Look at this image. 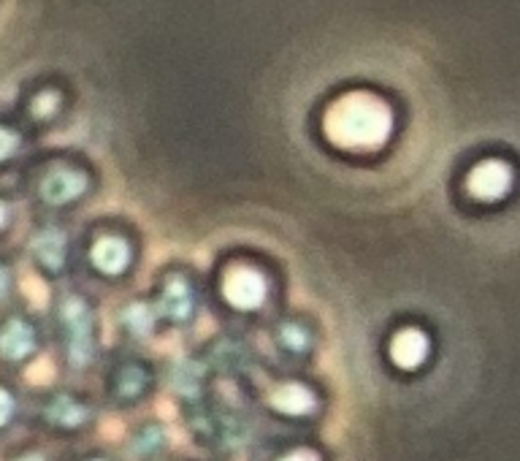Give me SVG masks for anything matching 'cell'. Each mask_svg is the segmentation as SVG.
<instances>
[{"mask_svg": "<svg viewBox=\"0 0 520 461\" xmlns=\"http://www.w3.org/2000/svg\"><path fill=\"white\" fill-rule=\"evenodd\" d=\"M207 315L225 332L263 337L290 306V274L279 255L252 242H234L204 269Z\"/></svg>", "mask_w": 520, "mask_h": 461, "instance_id": "6da1fadb", "label": "cell"}, {"mask_svg": "<svg viewBox=\"0 0 520 461\" xmlns=\"http://www.w3.org/2000/svg\"><path fill=\"white\" fill-rule=\"evenodd\" d=\"M242 394L263 429L320 431L333 410V388L320 372L277 367L269 356L247 377Z\"/></svg>", "mask_w": 520, "mask_h": 461, "instance_id": "7a4b0ae2", "label": "cell"}, {"mask_svg": "<svg viewBox=\"0 0 520 461\" xmlns=\"http://www.w3.org/2000/svg\"><path fill=\"white\" fill-rule=\"evenodd\" d=\"M173 407H177V418L190 448L209 458L239 461L263 431L260 418L255 415L239 386L217 383L207 394Z\"/></svg>", "mask_w": 520, "mask_h": 461, "instance_id": "3957f363", "label": "cell"}, {"mask_svg": "<svg viewBox=\"0 0 520 461\" xmlns=\"http://www.w3.org/2000/svg\"><path fill=\"white\" fill-rule=\"evenodd\" d=\"M146 261V239L141 226L122 212L90 217L76 234V269L84 285L109 293H128Z\"/></svg>", "mask_w": 520, "mask_h": 461, "instance_id": "277c9868", "label": "cell"}, {"mask_svg": "<svg viewBox=\"0 0 520 461\" xmlns=\"http://www.w3.org/2000/svg\"><path fill=\"white\" fill-rule=\"evenodd\" d=\"M52 332L60 364L71 377L98 375L111 342H106V315L101 296L84 282H66L52 298Z\"/></svg>", "mask_w": 520, "mask_h": 461, "instance_id": "5b68a950", "label": "cell"}, {"mask_svg": "<svg viewBox=\"0 0 520 461\" xmlns=\"http://www.w3.org/2000/svg\"><path fill=\"white\" fill-rule=\"evenodd\" d=\"M98 396L109 415H141L163 394L165 361L152 348H130L111 342L98 367Z\"/></svg>", "mask_w": 520, "mask_h": 461, "instance_id": "8992f818", "label": "cell"}, {"mask_svg": "<svg viewBox=\"0 0 520 461\" xmlns=\"http://www.w3.org/2000/svg\"><path fill=\"white\" fill-rule=\"evenodd\" d=\"M144 293L154 310L163 340L193 334L207 315L204 269L188 258H168L157 263Z\"/></svg>", "mask_w": 520, "mask_h": 461, "instance_id": "52a82bcc", "label": "cell"}, {"mask_svg": "<svg viewBox=\"0 0 520 461\" xmlns=\"http://www.w3.org/2000/svg\"><path fill=\"white\" fill-rule=\"evenodd\" d=\"M260 345L277 367L287 369H314L325 348L322 321L306 306H287V310L263 332Z\"/></svg>", "mask_w": 520, "mask_h": 461, "instance_id": "ba28073f", "label": "cell"}, {"mask_svg": "<svg viewBox=\"0 0 520 461\" xmlns=\"http://www.w3.org/2000/svg\"><path fill=\"white\" fill-rule=\"evenodd\" d=\"M106 415L98 391L87 386H60L41 394L36 421L60 439H87Z\"/></svg>", "mask_w": 520, "mask_h": 461, "instance_id": "9c48e42d", "label": "cell"}, {"mask_svg": "<svg viewBox=\"0 0 520 461\" xmlns=\"http://www.w3.org/2000/svg\"><path fill=\"white\" fill-rule=\"evenodd\" d=\"M101 188L98 172L84 161H63L44 169L36 180V201L55 220L87 207Z\"/></svg>", "mask_w": 520, "mask_h": 461, "instance_id": "30bf717a", "label": "cell"}, {"mask_svg": "<svg viewBox=\"0 0 520 461\" xmlns=\"http://www.w3.org/2000/svg\"><path fill=\"white\" fill-rule=\"evenodd\" d=\"M393 128L391 109L377 98L356 95L341 101L328 117V136L347 149H377Z\"/></svg>", "mask_w": 520, "mask_h": 461, "instance_id": "8fae6325", "label": "cell"}, {"mask_svg": "<svg viewBox=\"0 0 520 461\" xmlns=\"http://www.w3.org/2000/svg\"><path fill=\"white\" fill-rule=\"evenodd\" d=\"M242 461H336V453L320 431L263 429Z\"/></svg>", "mask_w": 520, "mask_h": 461, "instance_id": "7c38bea8", "label": "cell"}, {"mask_svg": "<svg viewBox=\"0 0 520 461\" xmlns=\"http://www.w3.org/2000/svg\"><path fill=\"white\" fill-rule=\"evenodd\" d=\"M31 258L41 277L68 279L76 269V234L63 220H44L28 239Z\"/></svg>", "mask_w": 520, "mask_h": 461, "instance_id": "4fadbf2b", "label": "cell"}, {"mask_svg": "<svg viewBox=\"0 0 520 461\" xmlns=\"http://www.w3.org/2000/svg\"><path fill=\"white\" fill-rule=\"evenodd\" d=\"M109 329L114 332V342L130 348H152L163 340L144 288H133L117 298L114 310L109 313Z\"/></svg>", "mask_w": 520, "mask_h": 461, "instance_id": "5bb4252c", "label": "cell"}, {"mask_svg": "<svg viewBox=\"0 0 520 461\" xmlns=\"http://www.w3.org/2000/svg\"><path fill=\"white\" fill-rule=\"evenodd\" d=\"M125 461H163L177 450L173 426L157 412H141L128 418L122 439L117 445Z\"/></svg>", "mask_w": 520, "mask_h": 461, "instance_id": "9a60e30c", "label": "cell"}, {"mask_svg": "<svg viewBox=\"0 0 520 461\" xmlns=\"http://www.w3.org/2000/svg\"><path fill=\"white\" fill-rule=\"evenodd\" d=\"M434 353V340L426 329L415 324L393 326L388 329L383 340V356L391 372L396 375H415L420 372Z\"/></svg>", "mask_w": 520, "mask_h": 461, "instance_id": "2e32d148", "label": "cell"}, {"mask_svg": "<svg viewBox=\"0 0 520 461\" xmlns=\"http://www.w3.org/2000/svg\"><path fill=\"white\" fill-rule=\"evenodd\" d=\"M41 350H44V332L31 315L14 313L0 324V361L31 364Z\"/></svg>", "mask_w": 520, "mask_h": 461, "instance_id": "e0dca14e", "label": "cell"}, {"mask_svg": "<svg viewBox=\"0 0 520 461\" xmlns=\"http://www.w3.org/2000/svg\"><path fill=\"white\" fill-rule=\"evenodd\" d=\"M512 185H515V172L509 164L504 161H482L477 164L469 177H466V193L480 201V204H496V201H504L509 193H512Z\"/></svg>", "mask_w": 520, "mask_h": 461, "instance_id": "ac0fdd59", "label": "cell"}, {"mask_svg": "<svg viewBox=\"0 0 520 461\" xmlns=\"http://www.w3.org/2000/svg\"><path fill=\"white\" fill-rule=\"evenodd\" d=\"M66 461H125L117 445H84L74 450Z\"/></svg>", "mask_w": 520, "mask_h": 461, "instance_id": "d6986e66", "label": "cell"}, {"mask_svg": "<svg viewBox=\"0 0 520 461\" xmlns=\"http://www.w3.org/2000/svg\"><path fill=\"white\" fill-rule=\"evenodd\" d=\"M20 415V396L6 386L0 383V431L9 429Z\"/></svg>", "mask_w": 520, "mask_h": 461, "instance_id": "ffe728a7", "label": "cell"}, {"mask_svg": "<svg viewBox=\"0 0 520 461\" xmlns=\"http://www.w3.org/2000/svg\"><path fill=\"white\" fill-rule=\"evenodd\" d=\"M17 149H20L17 133H12V130H6V128H0V164L9 161L12 155H17Z\"/></svg>", "mask_w": 520, "mask_h": 461, "instance_id": "44dd1931", "label": "cell"}, {"mask_svg": "<svg viewBox=\"0 0 520 461\" xmlns=\"http://www.w3.org/2000/svg\"><path fill=\"white\" fill-rule=\"evenodd\" d=\"M12 290H14V271L6 261H0V301L9 298Z\"/></svg>", "mask_w": 520, "mask_h": 461, "instance_id": "7402d4cb", "label": "cell"}, {"mask_svg": "<svg viewBox=\"0 0 520 461\" xmlns=\"http://www.w3.org/2000/svg\"><path fill=\"white\" fill-rule=\"evenodd\" d=\"M163 461H220V458H209V456H204V453H196V450H190V453H180V450H173L168 458H163Z\"/></svg>", "mask_w": 520, "mask_h": 461, "instance_id": "603a6c76", "label": "cell"}, {"mask_svg": "<svg viewBox=\"0 0 520 461\" xmlns=\"http://www.w3.org/2000/svg\"><path fill=\"white\" fill-rule=\"evenodd\" d=\"M12 220H14V209H12V204H9L6 199H0V234H4V231L12 226Z\"/></svg>", "mask_w": 520, "mask_h": 461, "instance_id": "cb8c5ba5", "label": "cell"}, {"mask_svg": "<svg viewBox=\"0 0 520 461\" xmlns=\"http://www.w3.org/2000/svg\"><path fill=\"white\" fill-rule=\"evenodd\" d=\"M14 461H49V456H47L44 450H25V453H20Z\"/></svg>", "mask_w": 520, "mask_h": 461, "instance_id": "d4e9b609", "label": "cell"}]
</instances>
